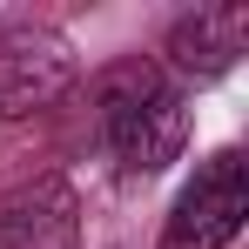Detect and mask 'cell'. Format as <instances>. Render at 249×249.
I'll use <instances>...</instances> for the list:
<instances>
[{"label":"cell","mask_w":249,"mask_h":249,"mask_svg":"<svg viewBox=\"0 0 249 249\" xmlns=\"http://www.w3.org/2000/svg\"><path fill=\"white\" fill-rule=\"evenodd\" d=\"M0 249H81V196L61 175L0 189Z\"/></svg>","instance_id":"obj_4"},{"label":"cell","mask_w":249,"mask_h":249,"mask_svg":"<svg viewBox=\"0 0 249 249\" xmlns=\"http://www.w3.org/2000/svg\"><path fill=\"white\" fill-rule=\"evenodd\" d=\"M243 215H249V162L243 148H215L196 182L175 196L162 222V249H229L243 236Z\"/></svg>","instance_id":"obj_2"},{"label":"cell","mask_w":249,"mask_h":249,"mask_svg":"<svg viewBox=\"0 0 249 249\" xmlns=\"http://www.w3.org/2000/svg\"><path fill=\"white\" fill-rule=\"evenodd\" d=\"M249 47V7H196L168 27V68L189 81H222Z\"/></svg>","instance_id":"obj_5"},{"label":"cell","mask_w":249,"mask_h":249,"mask_svg":"<svg viewBox=\"0 0 249 249\" xmlns=\"http://www.w3.org/2000/svg\"><path fill=\"white\" fill-rule=\"evenodd\" d=\"M81 74V54L61 27H14L0 41V128L54 108Z\"/></svg>","instance_id":"obj_3"},{"label":"cell","mask_w":249,"mask_h":249,"mask_svg":"<svg viewBox=\"0 0 249 249\" xmlns=\"http://www.w3.org/2000/svg\"><path fill=\"white\" fill-rule=\"evenodd\" d=\"M101 135H108L122 175L148 182V175H162L182 155V142H189V101H182V88L168 81L162 68L128 61V68H115L101 81Z\"/></svg>","instance_id":"obj_1"}]
</instances>
